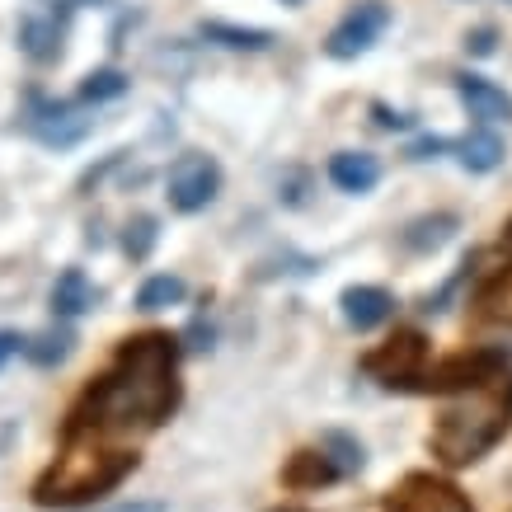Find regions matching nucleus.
Instances as JSON below:
<instances>
[{
  "mask_svg": "<svg viewBox=\"0 0 512 512\" xmlns=\"http://www.w3.org/2000/svg\"><path fill=\"white\" fill-rule=\"evenodd\" d=\"M456 231V217L451 212H437V217H419L409 231H404V249H414V254H428V249H442Z\"/></svg>",
  "mask_w": 512,
  "mask_h": 512,
  "instance_id": "13",
  "label": "nucleus"
},
{
  "mask_svg": "<svg viewBox=\"0 0 512 512\" xmlns=\"http://www.w3.org/2000/svg\"><path fill=\"white\" fill-rule=\"evenodd\" d=\"M470 47H475L480 57H484V52H494V29H480L475 38H470Z\"/></svg>",
  "mask_w": 512,
  "mask_h": 512,
  "instance_id": "23",
  "label": "nucleus"
},
{
  "mask_svg": "<svg viewBox=\"0 0 512 512\" xmlns=\"http://www.w3.org/2000/svg\"><path fill=\"white\" fill-rule=\"evenodd\" d=\"M325 451H334V470H339V475H353V470H362V442H353V437L325 433Z\"/></svg>",
  "mask_w": 512,
  "mask_h": 512,
  "instance_id": "18",
  "label": "nucleus"
},
{
  "mask_svg": "<svg viewBox=\"0 0 512 512\" xmlns=\"http://www.w3.org/2000/svg\"><path fill=\"white\" fill-rule=\"evenodd\" d=\"M503 428H508V404L498 400L494 390H470L466 400L442 409V419L433 428V447L442 461L466 466V461H480L484 451L494 447Z\"/></svg>",
  "mask_w": 512,
  "mask_h": 512,
  "instance_id": "3",
  "label": "nucleus"
},
{
  "mask_svg": "<svg viewBox=\"0 0 512 512\" xmlns=\"http://www.w3.org/2000/svg\"><path fill=\"white\" fill-rule=\"evenodd\" d=\"M19 348H24V339H19L15 329H0V367H5V362H10Z\"/></svg>",
  "mask_w": 512,
  "mask_h": 512,
  "instance_id": "21",
  "label": "nucleus"
},
{
  "mask_svg": "<svg viewBox=\"0 0 512 512\" xmlns=\"http://www.w3.org/2000/svg\"><path fill=\"white\" fill-rule=\"evenodd\" d=\"M118 512H165L160 503H132V508H118Z\"/></svg>",
  "mask_w": 512,
  "mask_h": 512,
  "instance_id": "24",
  "label": "nucleus"
},
{
  "mask_svg": "<svg viewBox=\"0 0 512 512\" xmlns=\"http://www.w3.org/2000/svg\"><path fill=\"white\" fill-rule=\"evenodd\" d=\"M90 306H94L90 278H85L80 268H66L62 278L52 282V311H57V320H76V315H85Z\"/></svg>",
  "mask_w": 512,
  "mask_h": 512,
  "instance_id": "10",
  "label": "nucleus"
},
{
  "mask_svg": "<svg viewBox=\"0 0 512 512\" xmlns=\"http://www.w3.org/2000/svg\"><path fill=\"white\" fill-rule=\"evenodd\" d=\"M282 5H306V0H282Z\"/></svg>",
  "mask_w": 512,
  "mask_h": 512,
  "instance_id": "25",
  "label": "nucleus"
},
{
  "mask_svg": "<svg viewBox=\"0 0 512 512\" xmlns=\"http://www.w3.org/2000/svg\"><path fill=\"white\" fill-rule=\"evenodd\" d=\"M339 306H343V320L367 334V329L386 325L390 315H395V296H390L386 287H348V292L339 296Z\"/></svg>",
  "mask_w": 512,
  "mask_h": 512,
  "instance_id": "7",
  "label": "nucleus"
},
{
  "mask_svg": "<svg viewBox=\"0 0 512 512\" xmlns=\"http://www.w3.org/2000/svg\"><path fill=\"white\" fill-rule=\"evenodd\" d=\"M329 184L343 188V193H372L381 184V160L367 156V151H339L329 160Z\"/></svg>",
  "mask_w": 512,
  "mask_h": 512,
  "instance_id": "8",
  "label": "nucleus"
},
{
  "mask_svg": "<svg viewBox=\"0 0 512 512\" xmlns=\"http://www.w3.org/2000/svg\"><path fill=\"white\" fill-rule=\"evenodd\" d=\"M151 245H156V221L137 217L132 226H127V254H132V259H146V254H151Z\"/></svg>",
  "mask_w": 512,
  "mask_h": 512,
  "instance_id": "19",
  "label": "nucleus"
},
{
  "mask_svg": "<svg viewBox=\"0 0 512 512\" xmlns=\"http://www.w3.org/2000/svg\"><path fill=\"white\" fill-rule=\"evenodd\" d=\"M221 193V165L212 156L188 151L170 165V207L174 212H202Z\"/></svg>",
  "mask_w": 512,
  "mask_h": 512,
  "instance_id": "4",
  "label": "nucleus"
},
{
  "mask_svg": "<svg viewBox=\"0 0 512 512\" xmlns=\"http://www.w3.org/2000/svg\"><path fill=\"white\" fill-rule=\"evenodd\" d=\"M400 512H470L466 498L456 489H442V484H428V480H414L409 494H404Z\"/></svg>",
  "mask_w": 512,
  "mask_h": 512,
  "instance_id": "12",
  "label": "nucleus"
},
{
  "mask_svg": "<svg viewBox=\"0 0 512 512\" xmlns=\"http://www.w3.org/2000/svg\"><path fill=\"white\" fill-rule=\"evenodd\" d=\"M202 38H212L221 47H235V52H268L278 43L268 29H235V24H202Z\"/></svg>",
  "mask_w": 512,
  "mask_h": 512,
  "instance_id": "14",
  "label": "nucleus"
},
{
  "mask_svg": "<svg viewBox=\"0 0 512 512\" xmlns=\"http://www.w3.org/2000/svg\"><path fill=\"white\" fill-rule=\"evenodd\" d=\"M132 466H137V456H127V451H94V442L90 447L71 442L62 461L38 480L33 498H38L43 508H76V503L104 498Z\"/></svg>",
  "mask_w": 512,
  "mask_h": 512,
  "instance_id": "2",
  "label": "nucleus"
},
{
  "mask_svg": "<svg viewBox=\"0 0 512 512\" xmlns=\"http://www.w3.org/2000/svg\"><path fill=\"white\" fill-rule=\"evenodd\" d=\"M174 400H179L174 343L165 334H146L127 343L118 362L94 381V390L71 419V433L127 437L132 428H156L170 419Z\"/></svg>",
  "mask_w": 512,
  "mask_h": 512,
  "instance_id": "1",
  "label": "nucleus"
},
{
  "mask_svg": "<svg viewBox=\"0 0 512 512\" xmlns=\"http://www.w3.org/2000/svg\"><path fill=\"white\" fill-rule=\"evenodd\" d=\"M489 306H494L498 320H508V325H512V268L503 273V278H498L494 292H489Z\"/></svg>",
  "mask_w": 512,
  "mask_h": 512,
  "instance_id": "20",
  "label": "nucleus"
},
{
  "mask_svg": "<svg viewBox=\"0 0 512 512\" xmlns=\"http://www.w3.org/2000/svg\"><path fill=\"white\" fill-rule=\"evenodd\" d=\"M376 118H381V127H390V132H404V127H414V118H404V113H390L376 104Z\"/></svg>",
  "mask_w": 512,
  "mask_h": 512,
  "instance_id": "22",
  "label": "nucleus"
},
{
  "mask_svg": "<svg viewBox=\"0 0 512 512\" xmlns=\"http://www.w3.org/2000/svg\"><path fill=\"white\" fill-rule=\"evenodd\" d=\"M24 353H29V362H38V367H57V362H66V353H71V329H47V334H38L33 343H24Z\"/></svg>",
  "mask_w": 512,
  "mask_h": 512,
  "instance_id": "16",
  "label": "nucleus"
},
{
  "mask_svg": "<svg viewBox=\"0 0 512 512\" xmlns=\"http://www.w3.org/2000/svg\"><path fill=\"white\" fill-rule=\"evenodd\" d=\"M390 24V10L381 5V0H362V5H353L348 15L334 24V33H329V43L325 52L334 57V62H348V57H362L367 47L386 33Z\"/></svg>",
  "mask_w": 512,
  "mask_h": 512,
  "instance_id": "5",
  "label": "nucleus"
},
{
  "mask_svg": "<svg viewBox=\"0 0 512 512\" xmlns=\"http://www.w3.org/2000/svg\"><path fill=\"white\" fill-rule=\"evenodd\" d=\"M19 43L33 62H57L62 57V24L57 19H24L19 24Z\"/></svg>",
  "mask_w": 512,
  "mask_h": 512,
  "instance_id": "11",
  "label": "nucleus"
},
{
  "mask_svg": "<svg viewBox=\"0 0 512 512\" xmlns=\"http://www.w3.org/2000/svg\"><path fill=\"white\" fill-rule=\"evenodd\" d=\"M184 296H188L184 278H174V273H156V278L141 282L137 306H141V311H170V306H179Z\"/></svg>",
  "mask_w": 512,
  "mask_h": 512,
  "instance_id": "15",
  "label": "nucleus"
},
{
  "mask_svg": "<svg viewBox=\"0 0 512 512\" xmlns=\"http://www.w3.org/2000/svg\"><path fill=\"white\" fill-rule=\"evenodd\" d=\"M456 94L466 99L470 118H480V123H512V94L498 90L494 80L461 76V80H456Z\"/></svg>",
  "mask_w": 512,
  "mask_h": 512,
  "instance_id": "6",
  "label": "nucleus"
},
{
  "mask_svg": "<svg viewBox=\"0 0 512 512\" xmlns=\"http://www.w3.org/2000/svg\"><path fill=\"white\" fill-rule=\"evenodd\" d=\"M127 94V76L123 71H94V76H85V85H80V99L85 104H109V99H123Z\"/></svg>",
  "mask_w": 512,
  "mask_h": 512,
  "instance_id": "17",
  "label": "nucleus"
},
{
  "mask_svg": "<svg viewBox=\"0 0 512 512\" xmlns=\"http://www.w3.org/2000/svg\"><path fill=\"white\" fill-rule=\"evenodd\" d=\"M451 151H456V160H461L470 174H489L503 165V141H498V132H489V127H475L470 137L451 141Z\"/></svg>",
  "mask_w": 512,
  "mask_h": 512,
  "instance_id": "9",
  "label": "nucleus"
}]
</instances>
